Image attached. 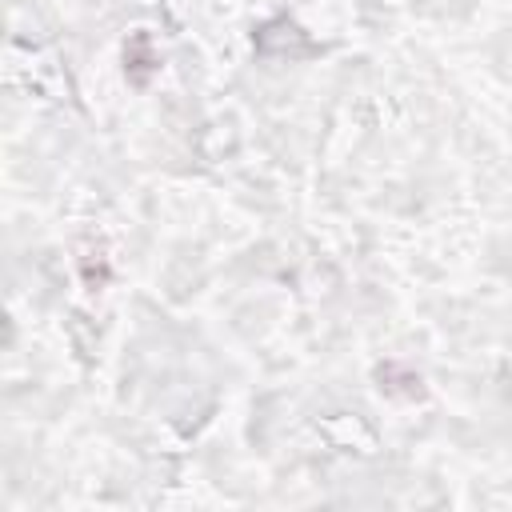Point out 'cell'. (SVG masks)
Here are the masks:
<instances>
[{
	"label": "cell",
	"instance_id": "6da1fadb",
	"mask_svg": "<svg viewBox=\"0 0 512 512\" xmlns=\"http://www.w3.org/2000/svg\"><path fill=\"white\" fill-rule=\"evenodd\" d=\"M124 64H128L132 84H144V80H148V72L156 68V56H152V44H148V36H144V32H136V36L128 40V48H124Z\"/></svg>",
	"mask_w": 512,
	"mask_h": 512
}]
</instances>
